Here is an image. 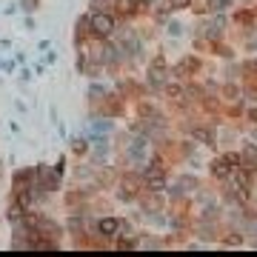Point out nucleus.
I'll list each match as a JSON object with an SVG mask.
<instances>
[{"mask_svg":"<svg viewBox=\"0 0 257 257\" xmlns=\"http://www.w3.org/2000/svg\"><path fill=\"white\" fill-rule=\"evenodd\" d=\"M97 229H100L103 237H114V234H117V220H114V217H103V220L97 223Z\"/></svg>","mask_w":257,"mask_h":257,"instance_id":"obj_4","label":"nucleus"},{"mask_svg":"<svg viewBox=\"0 0 257 257\" xmlns=\"http://www.w3.org/2000/svg\"><path fill=\"white\" fill-rule=\"evenodd\" d=\"M163 80H166V60L157 57L152 63V86H163Z\"/></svg>","mask_w":257,"mask_h":257,"instance_id":"obj_3","label":"nucleus"},{"mask_svg":"<svg viewBox=\"0 0 257 257\" xmlns=\"http://www.w3.org/2000/svg\"><path fill=\"white\" fill-rule=\"evenodd\" d=\"M120 9H123V12L135 9V0H120Z\"/></svg>","mask_w":257,"mask_h":257,"instance_id":"obj_6","label":"nucleus"},{"mask_svg":"<svg viewBox=\"0 0 257 257\" xmlns=\"http://www.w3.org/2000/svg\"><path fill=\"white\" fill-rule=\"evenodd\" d=\"M237 160H240L237 155H223V157H217V160H211V175L214 177H229L231 172H234Z\"/></svg>","mask_w":257,"mask_h":257,"instance_id":"obj_1","label":"nucleus"},{"mask_svg":"<svg viewBox=\"0 0 257 257\" xmlns=\"http://www.w3.org/2000/svg\"><path fill=\"white\" fill-rule=\"evenodd\" d=\"M92 35L94 37H109L111 32H114V20L109 18V15H103V12H97V15H92Z\"/></svg>","mask_w":257,"mask_h":257,"instance_id":"obj_2","label":"nucleus"},{"mask_svg":"<svg viewBox=\"0 0 257 257\" xmlns=\"http://www.w3.org/2000/svg\"><path fill=\"white\" fill-rule=\"evenodd\" d=\"M169 3H172V9H183V6L192 3V0H169Z\"/></svg>","mask_w":257,"mask_h":257,"instance_id":"obj_5","label":"nucleus"}]
</instances>
